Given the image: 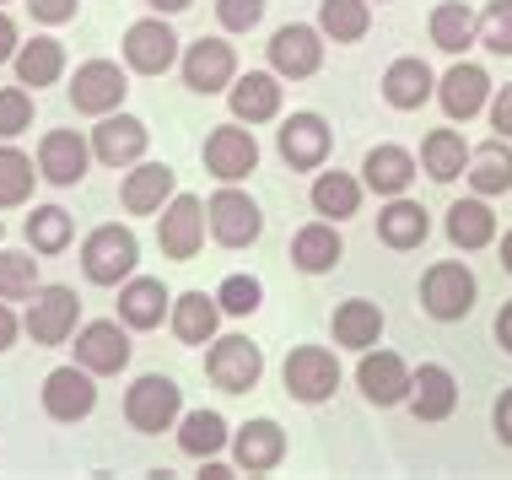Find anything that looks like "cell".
I'll return each instance as SVG.
<instances>
[{
  "label": "cell",
  "instance_id": "42",
  "mask_svg": "<svg viewBox=\"0 0 512 480\" xmlns=\"http://www.w3.org/2000/svg\"><path fill=\"white\" fill-rule=\"evenodd\" d=\"M38 292V259L33 254H0V303H22Z\"/></svg>",
  "mask_w": 512,
  "mask_h": 480
},
{
  "label": "cell",
  "instance_id": "48",
  "mask_svg": "<svg viewBox=\"0 0 512 480\" xmlns=\"http://www.w3.org/2000/svg\"><path fill=\"white\" fill-rule=\"evenodd\" d=\"M491 125H496V135H507V141H512V87L496 92V103H491Z\"/></svg>",
  "mask_w": 512,
  "mask_h": 480
},
{
  "label": "cell",
  "instance_id": "40",
  "mask_svg": "<svg viewBox=\"0 0 512 480\" xmlns=\"http://www.w3.org/2000/svg\"><path fill=\"white\" fill-rule=\"evenodd\" d=\"M27 243H33L38 254H60L65 243H71V216H65L60 205H38V211L27 216Z\"/></svg>",
  "mask_w": 512,
  "mask_h": 480
},
{
  "label": "cell",
  "instance_id": "25",
  "mask_svg": "<svg viewBox=\"0 0 512 480\" xmlns=\"http://www.w3.org/2000/svg\"><path fill=\"white\" fill-rule=\"evenodd\" d=\"M426 232H432V222H426V211L415 200H389L378 211V238L389 243V249H415V243H426Z\"/></svg>",
  "mask_w": 512,
  "mask_h": 480
},
{
  "label": "cell",
  "instance_id": "44",
  "mask_svg": "<svg viewBox=\"0 0 512 480\" xmlns=\"http://www.w3.org/2000/svg\"><path fill=\"white\" fill-rule=\"evenodd\" d=\"M33 125V98L22 87H0V135H22Z\"/></svg>",
  "mask_w": 512,
  "mask_h": 480
},
{
  "label": "cell",
  "instance_id": "19",
  "mask_svg": "<svg viewBox=\"0 0 512 480\" xmlns=\"http://www.w3.org/2000/svg\"><path fill=\"white\" fill-rule=\"evenodd\" d=\"M453 405H459V383H453V373L437 367V362H426L421 373L410 378V410L421 421H448Z\"/></svg>",
  "mask_w": 512,
  "mask_h": 480
},
{
  "label": "cell",
  "instance_id": "43",
  "mask_svg": "<svg viewBox=\"0 0 512 480\" xmlns=\"http://www.w3.org/2000/svg\"><path fill=\"white\" fill-rule=\"evenodd\" d=\"M480 44L491 54H512V0H491L480 17Z\"/></svg>",
  "mask_w": 512,
  "mask_h": 480
},
{
  "label": "cell",
  "instance_id": "17",
  "mask_svg": "<svg viewBox=\"0 0 512 480\" xmlns=\"http://www.w3.org/2000/svg\"><path fill=\"white\" fill-rule=\"evenodd\" d=\"M76 362L87 367V373H119V367L130 362V335H124L114 319L87 324L76 335Z\"/></svg>",
  "mask_w": 512,
  "mask_h": 480
},
{
  "label": "cell",
  "instance_id": "34",
  "mask_svg": "<svg viewBox=\"0 0 512 480\" xmlns=\"http://www.w3.org/2000/svg\"><path fill=\"white\" fill-rule=\"evenodd\" d=\"M475 38H480V22L469 17L464 0H442V6L432 11V44H437L442 54H464Z\"/></svg>",
  "mask_w": 512,
  "mask_h": 480
},
{
  "label": "cell",
  "instance_id": "54",
  "mask_svg": "<svg viewBox=\"0 0 512 480\" xmlns=\"http://www.w3.org/2000/svg\"><path fill=\"white\" fill-rule=\"evenodd\" d=\"M502 265L512 270V232H507V238H502Z\"/></svg>",
  "mask_w": 512,
  "mask_h": 480
},
{
  "label": "cell",
  "instance_id": "30",
  "mask_svg": "<svg viewBox=\"0 0 512 480\" xmlns=\"http://www.w3.org/2000/svg\"><path fill=\"white\" fill-rule=\"evenodd\" d=\"M292 259H297V270H308V276L335 270V265H340V232L329 227V222L302 227L297 238H292Z\"/></svg>",
  "mask_w": 512,
  "mask_h": 480
},
{
  "label": "cell",
  "instance_id": "4",
  "mask_svg": "<svg viewBox=\"0 0 512 480\" xmlns=\"http://www.w3.org/2000/svg\"><path fill=\"white\" fill-rule=\"evenodd\" d=\"M205 222H211L216 243L248 249V243L259 238V227H265V216H259V205L248 200L243 189H221V195H211V205H205Z\"/></svg>",
  "mask_w": 512,
  "mask_h": 480
},
{
  "label": "cell",
  "instance_id": "24",
  "mask_svg": "<svg viewBox=\"0 0 512 480\" xmlns=\"http://www.w3.org/2000/svg\"><path fill=\"white\" fill-rule=\"evenodd\" d=\"M162 200H173V168L168 162H141V168L124 178V211L130 216L162 211Z\"/></svg>",
  "mask_w": 512,
  "mask_h": 480
},
{
  "label": "cell",
  "instance_id": "14",
  "mask_svg": "<svg viewBox=\"0 0 512 480\" xmlns=\"http://www.w3.org/2000/svg\"><path fill=\"white\" fill-rule=\"evenodd\" d=\"M232 76H238V60H232V44H221V38H200V44H189L184 54V87L195 92H221L232 87Z\"/></svg>",
  "mask_w": 512,
  "mask_h": 480
},
{
  "label": "cell",
  "instance_id": "41",
  "mask_svg": "<svg viewBox=\"0 0 512 480\" xmlns=\"http://www.w3.org/2000/svg\"><path fill=\"white\" fill-rule=\"evenodd\" d=\"M33 178H44V173H33V162L17 146H0V205H22L33 195Z\"/></svg>",
  "mask_w": 512,
  "mask_h": 480
},
{
  "label": "cell",
  "instance_id": "11",
  "mask_svg": "<svg viewBox=\"0 0 512 480\" xmlns=\"http://www.w3.org/2000/svg\"><path fill=\"white\" fill-rule=\"evenodd\" d=\"M270 65H275V76H292V81L313 76L324 65V27H302V22L281 27L270 38Z\"/></svg>",
  "mask_w": 512,
  "mask_h": 480
},
{
  "label": "cell",
  "instance_id": "50",
  "mask_svg": "<svg viewBox=\"0 0 512 480\" xmlns=\"http://www.w3.org/2000/svg\"><path fill=\"white\" fill-rule=\"evenodd\" d=\"M17 27H11V17H6V11H0V65H6V60H17Z\"/></svg>",
  "mask_w": 512,
  "mask_h": 480
},
{
  "label": "cell",
  "instance_id": "18",
  "mask_svg": "<svg viewBox=\"0 0 512 480\" xmlns=\"http://www.w3.org/2000/svg\"><path fill=\"white\" fill-rule=\"evenodd\" d=\"M92 152H98V162H108V168H130V162H141L146 152V125L130 114H103V125L92 130Z\"/></svg>",
  "mask_w": 512,
  "mask_h": 480
},
{
  "label": "cell",
  "instance_id": "29",
  "mask_svg": "<svg viewBox=\"0 0 512 480\" xmlns=\"http://www.w3.org/2000/svg\"><path fill=\"white\" fill-rule=\"evenodd\" d=\"M432 71H426V60H394L389 65V76H383V98H389L394 108H421L426 98H432Z\"/></svg>",
  "mask_w": 512,
  "mask_h": 480
},
{
  "label": "cell",
  "instance_id": "46",
  "mask_svg": "<svg viewBox=\"0 0 512 480\" xmlns=\"http://www.w3.org/2000/svg\"><path fill=\"white\" fill-rule=\"evenodd\" d=\"M216 17L227 33H248V27H259V17H265V0H216Z\"/></svg>",
  "mask_w": 512,
  "mask_h": 480
},
{
  "label": "cell",
  "instance_id": "10",
  "mask_svg": "<svg viewBox=\"0 0 512 480\" xmlns=\"http://www.w3.org/2000/svg\"><path fill=\"white\" fill-rule=\"evenodd\" d=\"M98 373H87V367H54V373L44 378V410L54 421H81L92 416V405H98V383H92Z\"/></svg>",
  "mask_w": 512,
  "mask_h": 480
},
{
  "label": "cell",
  "instance_id": "36",
  "mask_svg": "<svg viewBox=\"0 0 512 480\" xmlns=\"http://www.w3.org/2000/svg\"><path fill=\"white\" fill-rule=\"evenodd\" d=\"M318 27H324V38H335V44H356L372 27V6L367 0H324V6H318Z\"/></svg>",
  "mask_w": 512,
  "mask_h": 480
},
{
  "label": "cell",
  "instance_id": "2",
  "mask_svg": "<svg viewBox=\"0 0 512 480\" xmlns=\"http://www.w3.org/2000/svg\"><path fill=\"white\" fill-rule=\"evenodd\" d=\"M178 410H184V389L162 373L135 378L130 394H124V421H130L135 432H168L178 421Z\"/></svg>",
  "mask_w": 512,
  "mask_h": 480
},
{
  "label": "cell",
  "instance_id": "16",
  "mask_svg": "<svg viewBox=\"0 0 512 480\" xmlns=\"http://www.w3.org/2000/svg\"><path fill=\"white\" fill-rule=\"evenodd\" d=\"M410 367L399 362L394 351H367L362 356V367H356V383H362V394L372 405H399V400H410Z\"/></svg>",
  "mask_w": 512,
  "mask_h": 480
},
{
  "label": "cell",
  "instance_id": "26",
  "mask_svg": "<svg viewBox=\"0 0 512 480\" xmlns=\"http://www.w3.org/2000/svg\"><path fill=\"white\" fill-rule=\"evenodd\" d=\"M162 313H168V292H162V281H151V276L124 281V292H119V319L124 324H130V329H157Z\"/></svg>",
  "mask_w": 512,
  "mask_h": 480
},
{
  "label": "cell",
  "instance_id": "37",
  "mask_svg": "<svg viewBox=\"0 0 512 480\" xmlns=\"http://www.w3.org/2000/svg\"><path fill=\"white\" fill-rule=\"evenodd\" d=\"M448 238L459 243V249H486V243L496 238V216L486 200H459L448 211Z\"/></svg>",
  "mask_w": 512,
  "mask_h": 480
},
{
  "label": "cell",
  "instance_id": "27",
  "mask_svg": "<svg viewBox=\"0 0 512 480\" xmlns=\"http://www.w3.org/2000/svg\"><path fill=\"white\" fill-rule=\"evenodd\" d=\"M378 335H383V308L378 303L356 297V303H340L335 308V340H340V346L367 351V346H378Z\"/></svg>",
  "mask_w": 512,
  "mask_h": 480
},
{
  "label": "cell",
  "instance_id": "32",
  "mask_svg": "<svg viewBox=\"0 0 512 480\" xmlns=\"http://www.w3.org/2000/svg\"><path fill=\"white\" fill-rule=\"evenodd\" d=\"M421 162H426V173L437 178V184H453L459 173H469V146H464V135L459 130H432L421 141Z\"/></svg>",
  "mask_w": 512,
  "mask_h": 480
},
{
  "label": "cell",
  "instance_id": "8",
  "mask_svg": "<svg viewBox=\"0 0 512 480\" xmlns=\"http://www.w3.org/2000/svg\"><path fill=\"white\" fill-rule=\"evenodd\" d=\"M205 205L195 195H173L168 211H162V227H157V243L168 259H195L200 243H205Z\"/></svg>",
  "mask_w": 512,
  "mask_h": 480
},
{
  "label": "cell",
  "instance_id": "5",
  "mask_svg": "<svg viewBox=\"0 0 512 480\" xmlns=\"http://www.w3.org/2000/svg\"><path fill=\"white\" fill-rule=\"evenodd\" d=\"M286 389H292L302 405L329 400V394L340 389V362H335V351H324V346H297L292 356H286Z\"/></svg>",
  "mask_w": 512,
  "mask_h": 480
},
{
  "label": "cell",
  "instance_id": "47",
  "mask_svg": "<svg viewBox=\"0 0 512 480\" xmlns=\"http://www.w3.org/2000/svg\"><path fill=\"white\" fill-rule=\"evenodd\" d=\"M38 22H71L76 17V0H27Z\"/></svg>",
  "mask_w": 512,
  "mask_h": 480
},
{
  "label": "cell",
  "instance_id": "13",
  "mask_svg": "<svg viewBox=\"0 0 512 480\" xmlns=\"http://www.w3.org/2000/svg\"><path fill=\"white\" fill-rule=\"evenodd\" d=\"M124 71L108 60H87L71 81V103L81 108V114H114V108L124 103Z\"/></svg>",
  "mask_w": 512,
  "mask_h": 480
},
{
  "label": "cell",
  "instance_id": "22",
  "mask_svg": "<svg viewBox=\"0 0 512 480\" xmlns=\"http://www.w3.org/2000/svg\"><path fill=\"white\" fill-rule=\"evenodd\" d=\"M232 114L238 125H265V119L281 114V81L265 71H248L243 81H232Z\"/></svg>",
  "mask_w": 512,
  "mask_h": 480
},
{
  "label": "cell",
  "instance_id": "33",
  "mask_svg": "<svg viewBox=\"0 0 512 480\" xmlns=\"http://www.w3.org/2000/svg\"><path fill=\"white\" fill-rule=\"evenodd\" d=\"M216 313H221L216 297H205V292H184V297L173 303V335L184 340V346H205V340L216 335Z\"/></svg>",
  "mask_w": 512,
  "mask_h": 480
},
{
  "label": "cell",
  "instance_id": "3",
  "mask_svg": "<svg viewBox=\"0 0 512 480\" xmlns=\"http://www.w3.org/2000/svg\"><path fill=\"white\" fill-rule=\"evenodd\" d=\"M421 308L432 313V319H442V324L464 319V313L475 308V276H469V265H459V259H442V265L426 270Z\"/></svg>",
  "mask_w": 512,
  "mask_h": 480
},
{
  "label": "cell",
  "instance_id": "52",
  "mask_svg": "<svg viewBox=\"0 0 512 480\" xmlns=\"http://www.w3.org/2000/svg\"><path fill=\"white\" fill-rule=\"evenodd\" d=\"M496 340H502V351H512V303L496 313Z\"/></svg>",
  "mask_w": 512,
  "mask_h": 480
},
{
  "label": "cell",
  "instance_id": "28",
  "mask_svg": "<svg viewBox=\"0 0 512 480\" xmlns=\"http://www.w3.org/2000/svg\"><path fill=\"white\" fill-rule=\"evenodd\" d=\"M362 173H367V184L378 189V195H405L410 178H415V157L405 152V146H372Z\"/></svg>",
  "mask_w": 512,
  "mask_h": 480
},
{
  "label": "cell",
  "instance_id": "12",
  "mask_svg": "<svg viewBox=\"0 0 512 480\" xmlns=\"http://www.w3.org/2000/svg\"><path fill=\"white\" fill-rule=\"evenodd\" d=\"M124 60H130V71H141V76H162V71H173V60H178V38H173V27L168 22H135L130 33H124Z\"/></svg>",
  "mask_w": 512,
  "mask_h": 480
},
{
  "label": "cell",
  "instance_id": "53",
  "mask_svg": "<svg viewBox=\"0 0 512 480\" xmlns=\"http://www.w3.org/2000/svg\"><path fill=\"white\" fill-rule=\"evenodd\" d=\"M157 11H184V6H195V0H151Z\"/></svg>",
  "mask_w": 512,
  "mask_h": 480
},
{
  "label": "cell",
  "instance_id": "51",
  "mask_svg": "<svg viewBox=\"0 0 512 480\" xmlns=\"http://www.w3.org/2000/svg\"><path fill=\"white\" fill-rule=\"evenodd\" d=\"M11 340H17V319H11V308L0 303V351H11Z\"/></svg>",
  "mask_w": 512,
  "mask_h": 480
},
{
  "label": "cell",
  "instance_id": "35",
  "mask_svg": "<svg viewBox=\"0 0 512 480\" xmlns=\"http://www.w3.org/2000/svg\"><path fill=\"white\" fill-rule=\"evenodd\" d=\"M65 71V49L60 38H33V44L17 49V81L22 87H49Z\"/></svg>",
  "mask_w": 512,
  "mask_h": 480
},
{
  "label": "cell",
  "instance_id": "31",
  "mask_svg": "<svg viewBox=\"0 0 512 480\" xmlns=\"http://www.w3.org/2000/svg\"><path fill=\"white\" fill-rule=\"evenodd\" d=\"M286 454V432L275 427V421H248V427L238 432V464L243 470H275Z\"/></svg>",
  "mask_w": 512,
  "mask_h": 480
},
{
  "label": "cell",
  "instance_id": "23",
  "mask_svg": "<svg viewBox=\"0 0 512 480\" xmlns=\"http://www.w3.org/2000/svg\"><path fill=\"white\" fill-rule=\"evenodd\" d=\"M464 178L475 184V195H507V189H512V146H507V135L475 146V152H469V173Z\"/></svg>",
  "mask_w": 512,
  "mask_h": 480
},
{
  "label": "cell",
  "instance_id": "39",
  "mask_svg": "<svg viewBox=\"0 0 512 480\" xmlns=\"http://www.w3.org/2000/svg\"><path fill=\"white\" fill-rule=\"evenodd\" d=\"M356 205H362V184H356L351 173H318L313 184V211L318 216H356Z\"/></svg>",
  "mask_w": 512,
  "mask_h": 480
},
{
  "label": "cell",
  "instance_id": "7",
  "mask_svg": "<svg viewBox=\"0 0 512 480\" xmlns=\"http://www.w3.org/2000/svg\"><path fill=\"white\" fill-rule=\"evenodd\" d=\"M76 292L71 286H44V292H33V308H27V335L38 340V346H60V340L76 335Z\"/></svg>",
  "mask_w": 512,
  "mask_h": 480
},
{
  "label": "cell",
  "instance_id": "21",
  "mask_svg": "<svg viewBox=\"0 0 512 480\" xmlns=\"http://www.w3.org/2000/svg\"><path fill=\"white\" fill-rule=\"evenodd\" d=\"M437 98H442V108H448V119H475L491 98V76L480 71V65H453V71L442 76Z\"/></svg>",
  "mask_w": 512,
  "mask_h": 480
},
{
  "label": "cell",
  "instance_id": "45",
  "mask_svg": "<svg viewBox=\"0 0 512 480\" xmlns=\"http://www.w3.org/2000/svg\"><path fill=\"white\" fill-rule=\"evenodd\" d=\"M259 297H265V292H259L254 276H227V281H221V292H216V303L227 313H254Z\"/></svg>",
  "mask_w": 512,
  "mask_h": 480
},
{
  "label": "cell",
  "instance_id": "9",
  "mask_svg": "<svg viewBox=\"0 0 512 480\" xmlns=\"http://www.w3.org/2000/svg\"><path fill=\"white\" fill-rule=\"evenodd\" d=\"M205 168H211L221 184H238L259 168V141L254 130H238V125H221L205 135Z\"/></svg>",
  "mask_w": 512,
  "mask_h": 480
},
{
  "label": "cell",
  "instance_id": "15",
  "mask_svg": "<svg viewBox=\"0 0 512 480\" xmlns=\"http://www.w3.org/2000/svg\"><path fill=\"white\" fill-rule=\"evenodd\" d=\"M38 173L49 178L54 189H71L87 178V141L76 130H49L44 146H38Z\"/></svg>",
  "mask_w": 512,
  "mask_h": 480
},
{
  "label": "cell",
  "instance_id": "1",
  "mask_svg": "<svg viewBox=\"0 0 512 480\" xmlns=\"http://www.w3.org/2000/svg\"><path fill=\"white\" fill-rule=\"evenodd\" d=\"M135 259H141V243H135L130 227H98L87 243H81V270L98 286H119L135 276Z\"/></svg>",
  "mask_w": 512,
  "mask_h": 480
},
{
  "label": "cell",
  "instance_id": "38",
  "mask_svg": "<svg viewBox=\"0 0 512 480\" xmlns=\"http://www.w3.org/2000/svg\"><path fill=\"white\" fill-rule=\"evenodd\" d=\"M221 443H227V421H221L216 410H189V416L178 421V448H184L189 459H211V454H221Z\"/></svg>",
  "mask_w": 512,
  "mask_h": 480
},
{
  "label": "cell",
  "instance_id": "49",
  "mask_svg": "<svg viewBox=\"0 0 512 480\" xmlns=\"http://www.w3.org/2000/svg\"><path fill=\"white\" fill-rule=\"evenodd\" d=\"M496 437H502V443L512 448V389L502 394V400H496Z\"/></svg>",
  "mask_w": 512,
  "mask_h": 480
},
{
  "label": "cell",
  "instance_id": "6",
  "mask_svg": "<svg viewBox=\"0 0 512 480\" xmlns=\"http://www.w3.org/2000/svg\"><path fill=\"white\" fill-rule=\"evenodd\" d=\"M205 373H211L216 389L248 394L259 383V373H265V356H259V346H248L243 335H227L211 346V356H205Z\"/></svg>",
  "mask_w": 512,
  "mask_h": 480
},
{
  "label": "cell",
  "instance_id": "20",
  "mask_svg": "<svg viewBox=\"0 0 512 480\" xmlns=\"http://www.w3.org/2000/svg\"><path fill=\"white\" fill-rule=\"evenodd\" d=\"M281 157L286 168H318L329 157V125L318 114H292L281 125Z\"/></svg>",
  "mask_w": 512,
  "mask_h": 480
}]
</instances>
